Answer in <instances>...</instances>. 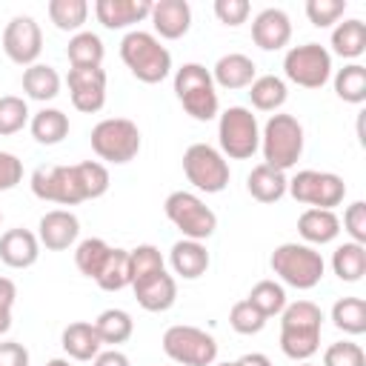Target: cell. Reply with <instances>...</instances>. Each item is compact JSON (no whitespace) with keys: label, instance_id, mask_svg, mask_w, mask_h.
Listing matches in <instances>:
<instances>
[{"label":"cell","instance_id":"cell-34","mask_svg":"<svg viewBox=\"0 0 366 366\" xmlns=\"http://www.w3.org/2000/svg\"><path fill=\"white\" fill-rule=\"evenodd\" d=\"M103 292H120L126 286H132V263H129V249H112L109 260L103 263L97 280H94Z\"/></svg>","mask_w":366,"mask_h":366},{"label":"cell","instance_id":"cell-16","mask_svg":"<svg viewBox=\"0 0 366 366\" xmlns=\"http://www.w3.org/2000/svg\"><path fill=\"white\" fill-rule=\"evenodd\" d=\"M80 234V220L69 209H51L40 217L37 223V240L49 252H63L69 249Z\"/></svg>","mask_w":366,"mask_h":366},{"label":"cell","instance_id":"cell-3","mask_svg":"<svg viewBox=\"0 0 366 366\" xmlns=\"http://www.w3.org/2000/svg\"><path fill=\"white\" fill-rule=\"evenodd\" d=\"M303 126L295 114H283L274 112L263 132H260V152H263V163L277 169V172H289L300 154H303Z\"/></svg>","mask_w":366,"mask_h":366},{"label":"cell","instance_id":"cell-37","mask_svg":"<svg viewBox=\"0 0 366 366\" xmlns=\"http://www.w3.org/2000/svg\"><path fill=\"white\" fill-rule=\"evenodd\" d=\"M332 323L346 335L366 332V300L363 297H340L332 306Z\"/></svg>","mask_w":366,"mask_h":366},{"label":"cell","instance_id":"cell-6","mask_svg":"<svg viewBox=\"0 0 366 366\" xmlns=\"http://www.w3.org/2000/svg\"><path fill=\"white\" fill-rule=\"evenodd\" d=\"M92 152L114 166H123L140 152V129L129 117H106L92 129Z\"/></svg>","mask_w":366,"mask_h":366},{"label":"cell","instance_id":"cell-48","mask_svg":"<svg viewBox=\"0 0 366 366\" xmlns=\"http://www.w3.org/2000/svg\"><path fill=\"white\" fill-rule=\"evenodd\" d=\"M23 180V160L11 152H0V192L14 189Z\"/></svg>","mask_w":366,"mask_h":366},{"label":"cell","instance_id":"cell-9","mask_svg":"<svg viewBox=\"0 0 366 366\" xmlns=\"http://www.w3.org/2000/svg\"><path fill=\"white\" fill-rule=\"evenodd\" d=\"M166 217L180 229L183 237L189 240H209L217 229V214L194 194V192H172L163 203Z\"/></svg>","mask_w":366,"mask_h":366},{"label":"cell","instance_id":"cell-17","mask_svg":"<svg viewBox=\"0 0 366 366\" xmlns=\"http://www.w3.org/2000/svg\"><path fill=\"white\" fill-rule=\"evenodd\" d=\"M252 40L263 51H277L292 40V20L283 9H263L252 20Z\"/></svg>","mask_w":366,"mask_h":366},{"label":"cell","instance_id":"cell-7","mask_svg":"<svg viewBox=\"0 0 366 366\" xmlns=\"http://www.w3.org/2000/svg\"><path fill=\"white\" fill-rule=\"evenodd\" d=\"M217 140H220V154L232 160H246L260 149V126L252 109L246 106H229L220 112L217 120Z\"/></svg>","mask_w":366,"mask_h":366},{"label":"cell","instance_id":"cell-11","mask_svg":"<svg viewBox=\"0 0 366 366\" xmlns=\"http://www.w3.org/2000/svg\"><path fill=\"white\" fill-rule=\"evenodd\" d=\"M297 203H306L309 209H335L346 197V183L335 172H317L303 169L289 180L286 189Z\"/></svg>","mask_w":366,"mask_h":366},{"label":"cell","instance_id":"cell-28","mask_svg":"<svg viewBox=\"0 0 366 366\" xmlns=\"http://www.w3.org/2000/svg\"><path fill=\"white\" fill-rule=\"evenodd\" d=\"M60 83L63 80H60L57 69L49 63H34V66L23 69V92L31 100H40V103L54 100L60 94Z\"/></svg>","mask_w":366,"mask_h":366},{"label":"cell","instance_id":"cell-44","mask_svg":"<svg viewBox=\"0 0 366 366\" xmlns=\"http://www.w3.org/2000/svg\"><path fill=\"white\" fill-rule=\"evenodd\" d=\"M346 11V0H309L306 3V17L315 29H329L335 26Z\"/></svg>","mask_w":366,"mask_h":366},{"label":"cell","instance_id":"cell-40","mask_svg":"<svg viewBox=\"0 0 366 366\" xmlns=\"http://www.w3.org/2000/svg\"><path fill=\"white\" fill-rule=\"evenodd\" d=\"M29 103L17 94H3L0 97V137L17 134L29 123Z\"/></svg>","mask_w":366,"mask_h":366},{"label":"cell","instance_id":"cell-23","mask_svg":"<svg viewBox=\"0 0 366 366\" xmlns=\"http://www.w3.org/2000/svg\"><path fill=\"white\" fill-rule=\"evenodd\" d=\"M169 263H172V272H174L177 277H183V280H197V277L206 274L212 257H209V252H206V246H203L200 240L183 237V240H177V243L172 246Z\"/></svg>","mask_w":366,"mask_h":366},{"label":"cell","instance_id":"cell-49","mask_svg":"<svg viewBox=\"0 0 366 366\" xmlns=\"http://www.w3.org/2000/svg\"><path fill=\"white\" fill-rule=\"evenodd\" d=\"M17 300V286L9 277H0V335L11 329V309Z\"/></svg>","mask_w":366,"mask_h":366},{"label":"cell","instance_id":"cell-45","mask_svg":"<svg viewBox=\"0 0 366 366\" xmlns=\"http://www.w3.org/2000/svg\"><path fill=\"white\" fill-rule=\"evenodd\" d=\"M323 366H366V352L352 340H337L323 352Z\"/></svg>","mask_w":366,"mask_h":366},{"label":"cell","instance_id":"cell-10","mask_svg":"<svg viewBox=\"0 0 366 366\" xmlns=\"http://www.w3.org/2000/svg\"><path fill=\"white\" fill-rule=\"evenodd\" d=\"M163 352L180 366H212L217 360V340L197 326L177 323L163 332Z\"/></svg>","mask_w":366,"mask_h":366},{"label":"cell","instance_id":"cell-24","mask_svg":"<svg viewBox=\"0 0 366 366\" xmlns=\"http://www.w3.org/2000/svg\"><path fill=\"white\" fill-rule=\"evenodd\" d=\"M297 234L306 246H326L340 234V217L335 209H306L297 217Z\"/></svg>","mask_w":366,"mask_h":366},{"label":"cell","instance_id":"cell-46","mask_svg":"<svg viewBox=\"0 0 366 366\" xmlns=\"http://www.w3.org/2000/svg\"><path fill=\"white\" fill-rule=\"evenodd\" d=\"M343 229L352 237V243L366 246V203L363 200H355V203L346 206V212H343Z\"/></svg>","mask_w":366,"mask_h":366},{"label":"cell","instance_id":"cell-54","mask_svg":"<svg viewBox=\"0 0 366 366\" xmlns=\"http://www.w3.org/2000/svg\"><path fill=\"white\" fill-rule=\"evenodd\" d=\"M297 366H312V363H309V360H303V363H297Z\"/></svg>","mask_w":366,"mask_h":366},{"label":"cell","instance_id":"cell-21","mask_svg":"<svg viewBox=\"0 0 366 366\" xmlns=\"http://www.w3.org/2000/svg\"><path fill=\"white\" fill-rule=\"evenodd\" d=\"M149 14H152L149 0H97L94 3V17L112 31L143 23Z\"/></svg>","mask_w":366,"mask_h":366},{"label":"cell","instance_id":"cell-1","mask_svg":"<svg viewBox=\"0 0 366 366\" xmlns=\"http://www.w3.org/2000/svg\"><path fill=\"white\" fill-rule=\"evenodd\" d=\"M320 332H323V312L317 303L295 300L286 303V309L280 312V352L295 363L309 360L320 349Z\"/></svg>","mask_w":366,"mask_h":366},{"label":"cell","instance_id":"cell-12","mask_svg":"<svg viewBox=\"0 0 366 366\" xmlns=\"http://www.w3.org/2000/svg\"><path fill=\"white\" fill-rule=\"evenodd\" d=\"M283 74L303 89H320L332 77V54L320 43L292 46L283 57Z\"/></svg>","mask_w":366,"mask_h":366},{"label":"cell","instance_id":"cell-4","mask_svg":"<svg viewBox=\"0 0 366 366\" xmlns=\"http://www.w3.org/2000/svg\"><path fill=\"white\" fill-rule=\"evenodd\" d=\"M269 266L286 286L300 289V292L315 289L323 280V272H326V263H323L320 252L315 246H306V243H280L272 252Z\"/></svg>","mask_w":366,"mask_h":366},{"label":"cell","instance_id":"cell-53","mask_svg":"<svg viewBox=\"0 0 366 366\" xmlns=\"http://www.w3.org/2000/svg\"><path fill=\"white\" fill-rule=\"evenodd\" d=\"M43 366H71V363H69L66 357H51V360H49V363H43Z\"/></svg>","mask_w":366,"mask_h":366},{"label":"cell","instance_id":"cell-33","mask_svg":"<svg viewBox=\"0 0 366 366\" xmlns=\"http://www.w3.org/2000/svg\"><path fill=\"white\" fill-rule=\"evenodd\" d=\"M103 40L94 31H77L69 37L66 46V57L71 63V69H86V66H100L103 63Z\"/></svg>","mask_w":366,"mask_h":366},{"label":"cell","instance_id":"cell-42","mask_svg":"<svg viewBox=\"0 0 366 366\" xmlns=\"http://www.w3.org/2000/svg\"><path fill=\"white\" fill-rule=\"evenodd\" d=\"M77 166V174H80V183H83V192H86V200H97L109 192V169L97 160H83V163H74Z\"/></svg>","mask_w":366,"mask_h":366},{"label":"cell","instance_id":"cell-29","mask_svg":"<svg viewBox=\"0 0 366 366\" xmlns=\"http://www.w3.org/2000/svg\"><path fill=\"white\" fill-rule=\"evenodd\" d=\"M289 97L286 80L277 74H260L249 86V100L257 112H277Z\"/></svg>","mask_w":366,"mask_h":366},{"label":"cell","instance_id":"cell-13","mask_svg":"<svg viewBox=\"0 0 366 366\" xmlns=\"http://www.w3.org/2000/svg\"><path fill=\"white\" fill-rule=\"evenodd\" d=\"M31 192L34 197L60 206H77L86 200L77 166H37L31 172Z\"/></svg>","mask_w":366,"mask_h":366},{"label":"cell","instance_id":"cell-52","mask_svg":"<svg viewBox=\"0 0 366 366\" xmlns=\"http://www.w3.org/2000/svg\"><path fill=\"white\" fill-rule=\"evenodd\" d=\"M234 366H272V360H269L263 352H249V355L237 357Z\"/></svg>","mask_w":366,"mask_h":366},{"label":"cell","instance_id":"cell-22","mask_svg":"<svg viewBox=\"0 0 366 366\" xmlns=\"http://www.w3.org/2000/svg\"><path fill=\"white\" fill-rule=\"evenodd\" d=\"M254 77H257V66H254V60L246 57V54H240V51H229V54H223V57L214 63V69H212V80H214V86L229 89V92H234V89H249Z\"/></svg>","mask_w":366,"mask_h":366},{"label":"cell","instance_id":"cell-43","mask_svg":"<svg viewBox=\"0 0 366 366\" xmlns=\"http://www.w3.org/2000/svg\"><path fill=\"white\" fill-rule=\"evenodd\" d=\"M266 320H269V317H263L249 300H237V303L229 309V323H232V329H234L237 335H257V332H263Z\"/></svg>","mask_w":366,"mask_h":366},{"label":"cell","instance_id":"cell-5","mask_svg":"<svg viewBox=\"0 0 366 366\" xmlns=\"http://www.w3.org/2000/svg\"><path fill=\"white\" fill-rule=\"evenodd\" d=\"M174 94L180 100V106L186 109L189 117L206 123L212 117H217V89L212 80V71L200 63H183L174 71Z\"/></svg>","mask_w":366,"mask_h":366},{"label":"cell","instance_id":"cell-19","mask_svg":"<svg viewBox=\"0 0 366 366\" xmlns=\"http://www.w3.org/2000/svg\"><path fill=\"white\" fill-rule=\"evenodd\" d=\"M152 26L163 40H180L192 29V6L186 0L152 3Z\"/></svg>","mask_w":366,"mask_h":366},{"label":"cell","instance_id":"cell-25","mask_svg":"<svg viewBox=\"0 0 366 366\" xmlns=\"http://www.w3.org/2000/svg\"><path fill=\"white\" fill-rule=\"evenodd\" d=\"M60 343H63V352H66L71 360H94V357L100 355V349H103V343H100V337H97V329H94V323H89V320H74V323H69V326L63 329Z\"/></svg>","mask_w":366,"mask_h":366},{"label":"cell","instance_id":"cell-2","mask_svg":"<svg viewBox=\"0 0 366 366\" xmlns=\"http://www.w3.org/2000/svg\"><path fill=\"white\" fill-rule=\"evenodd\" d=\"M120 60L140 83H160L172 71V54L169 49L152 34V31H129L120 40Z\"/></svg>","mask_w":366,"mask_h":366},{"label":"cell","instance_id":"cell-32","mask_svg":"<svg viewBox=\"0 0 366 366\" xmlns=\"http://www.w3.org/2000/svg\"><path fill=\"white\" fill-rule=\"evenodd\" d=\"M332 272L343 283H357L366 274V246L360 243H340L332 254Z\"/></svg>","mask_w":366,"mask_h":366},{"label":"cell","instance_id":"cell-20","mask_svg":"<svg viewBox=\"0 0 366 366\" xmlns=\"http://www.w3.org/2000/svg\"><path fill=\"white\" fill-rule=\"evenodd\" d=\"M40 257V240L29 229H9L0 234V260L9 269H29Z\"/></svg>","mask_w":366,"mask_h":366},{"label":"cell","instance_id":"cell-36","mask_svg":"<svg viewBox=\"0 0 366 366\" xmlns=\"http://www.w3.org/2000/svg\"><path fill=\"white\" fill-rule=\"evenodd\" d=\"M109 252H112V246L103 237H86V240H80L77 249H74V266H77V272L86 274V277H92V280H97L103 263L109 260Z\"/></svg>","mask_w":366,"mask_h":366},{"label":"cell","instance_id":"cell-56","mask_svg":"<svg viewBox=\"0 0 366 366\" xmlns=\"http://www.w3.org/2000/svg\"><path fill=\"white\" fill-rule=\"evenodd\" d=\"M0 223H3V212H0Z\"/></svg>","mask_w":366,"mask_h":366},{"label":"cell","instance_id":"cell-27","mask_svg":"<svg viewBox=\"0 0 366 366\" xmlns=\"http://www.w3.org/2000/svg\"><path fill=\"white\" fill-rule=\"evenodd\" d=\"M332 51L346 57V60H357L366 51V23L357 20V17L335 23V29H332Z\"/></svg>","mask_w":366,"mask_h":366},{"label":"cell","instance_id":"cell-55","mask_svg":"<svg viewBox=\"0 0 366 366\" xmlns=\"http://www.w3.org/2000/svg\"><path fill=\"white\" fill-rule=\"evenodd\" d=\"M217 366H234V363H217Z\"/></svg>","mask_w":366,"mask_h":366},{"label":"cell","instance_id":"cell-47","mask_svg":"<svg viewBox=\"0 0 366 366\" xmlns=\"http://www.w3.org/2000/svg\"><path fill=\"white\" fill-rule=\"evenodd\" d=\"M252 14V6L249 0H214V17L223 23V26H240L246 23V17Z\"/></svg>","mask_w":366,"mask_h":366},{"label":"cell","instance_id":"cell-51","mask_svg":"<svg viewBox=\"0 0 366 366\" xmlns=\"http://www.w3.org/2000/svg\"><path fill=\"white\" fill-rule=\"evenodd\" d=\"M92 366H132V360L120 349H106L92 360Z\"/></svg>","mask_w":366,"mask_h":366},{"label":"cell","instance_id":"cell-18","mask_svg":"<svg viewBox=\"0 0 366 366\" xmlns=\"http://www.w3.org/2000/svg\"><path fill=\"white\" fill-rule=\"evenodd\" d=\"M132 289H134V297H137L140 309H146V312H166L177 300V280L166 269L134 280Z\"/></svg>","mask_w":366,"mask_h":366},{"label":"cell","instance_id":"cell-15","mask_svg":"<svg viewBox=\"0 0 366 366\" xmlns=\"http://www.w3.org/2000/svg\"><path fill=\"white\" fill-rule=\"evenodd\" d=\"M69 83V97L77 112L94 114L106 106V71L100 66H86V69H69L66 74Z\"/></svg>","mask_w":366,"mask_h":366},{"label":"cell","instance_id":"cell-39","mask_svg":"<svg viewBox=\"0 0 366 366\" xmlns=\"http://www.w3.org/2000/svg\"><path fill=\"white\" fill-rule=\"evenodd\" d=\"M263 317H274L286 309V289L277 280H257L246 297Z\"/></svg>","mask_w":366,"mask_h":366},{"label":"cell","instance_id":"cell-26","mask_svg":"<svg viewBox=\"0 0 366 366\" xmlns=\"http://www.w3.org/2000/svg\"><path fill=\"white\" fill-rule=\"evenodd\" d=\"M289 189V180H286V172H277L266 163H257L249 177H246V192L257 200V203H277Z\"/></svg>","mask_w":366,"mask_h":366},{"label":"cell","instance_id":"cell-50","mask_svg":"<svg viewBox=\"0 0 366 366\" xmlns=\"http://www.w3.org/2000/svg\"><path fill=\"white\" fill-rule=\"evenodd\" d=\"M0 366H29V349L17 340L0 343Z\"/></svg>","mask_w":366,"mask_h":366},{"label":"cell","instance_id":"cell-30","mask_svg":"<svg viewBox=\"0 0 366 366\" xmlns=\"http://www.w3.org/2000/svg\"><path fill=\"white\" fill-rule=\"evenodd\" d=\"M29 129L40 146H57L69 134V114L60 109H40L29 120Z\"/></svg>","mask_w":366,"mask_h":366},{"label":"cell","instance_id":"cell-14","mask_svg":"<svg viewBox=\"0 0 366 366\" xmlns=\"http://www.w3.org/2000/svg\"><path fill=\"white\" fill-rule=\"evenodd\" d=\"M3 51L17 66H34L43 51V31L31 14H14L3 29Z\"/></svg>","mask_w":366,"mask_h":366},{"label":"cell","instance_id":"cell-41","mask_svg":"<svg viewBox=\"0 0 366 366\" xmlns=\"http://www.w3.org/2000/svg\"><path fill=\"white\" fill-rule=\"evenodd\" d=\"M129 263H132V283L140 280V277H149V274L166 269L160 249L152 246V243H140V246L129 249Z\"/></svg>","mask_w":366,"mask_h":366},{"label":"cell","instance_id":"cell-35","mask_svg":"<svg viewBox=\"0 0 366 366\" xmlns=\"http://www.w3.org/2000/svg\"><path fill=\"white\" fill-rule=\"evenodd\" d=\"M49 20L60 29V31H83V23L89 20V3L86 0H49L46 6Z\"/></svg>","mask_w":366,"mask_h":366},{"label":"cell","instance_id":"cell-31","mask_svg":"<svg viewBox=\"0 0 366 366\" xmlns=\"http://www.w3.org/2000/svg\"><path fill=\"white\" fill-rule=\"evenodd\" d=\"M94 329H97V337L103 346H117L134 335V320L126 309H106L97 315Z\"/></svg>","mask_w":366,"mask_h":366},{"label":"cell","instance_id":"cell-38","mask_svg":"<svg viewBox=\"0 0 366 366\" xmlns=\"http://www.w3.org/2000/svg\"><path fill=\"white\" fill-rule=\"evenodd\" d=\"M335 94L343 103L360 106L366 100V69L360 63H349L335 74Z\"/></svg>","mask_w":366,"mask_h":366},{"label":"cell","instance_id":"cell-8","mask_svg":"<svg viewBox=\"0 0 366 366\" xmlns=\"http://www.w3.org/2000/svg\"><path fill=\"white\" fill-rule=\"evenodd\" d=\"M183 174L186 180L206 194H217L229 186V160L220 154V149L209 146V143H192L183 152Z\"/></svg>","mask_w":366,"mask_h":366}]
</instances>
